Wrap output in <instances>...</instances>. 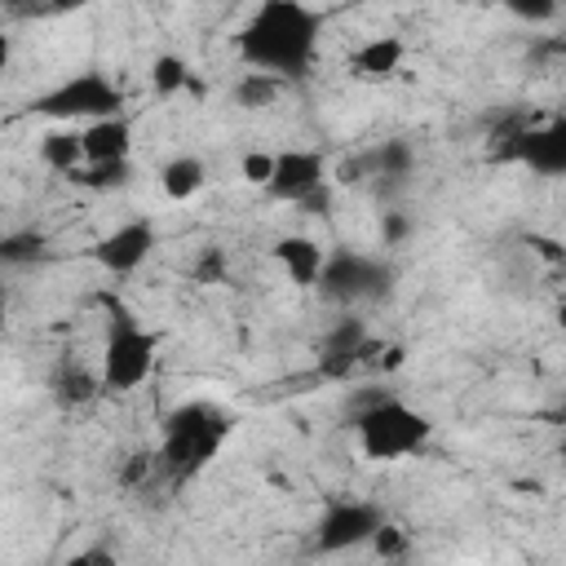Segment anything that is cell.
Listing matches in <instances>:
<instances>
[{
  "label": "cell",
  "instance_id": "cell-1",
  "mask_svg": "<svg viewBox=\"0 0 566 566\" xmlns=\"http://www.w3.org/2000/svg\"><path fill=\"white\" fill-rule=\"evenodd\" d=\"M323 40V13L305 0H256V9L234 31V53L252 71L279 80H305Z\"/></svg>",
  "mask_w": 566,
  "mask_h": 566
},
{
  "label": "cell",
  "instance_id": "cell-2",
  "mask_svg": "<svg viewBox=\"0 0 566 566\" xmlns=\"http://www.w3.org/2000/svg\"><path fill=\"white\" fill-rule=\"evenodd\" d=\"M234 429V416L217 402H181L177 411L164 416V442H159V473L164 478H190L199 473L217 451L221 442L230 438Z\"/></svg>",
  "mask_w": 566,
  "mask_h": 566
},
{
  "label": "cell",
  "instance_id": "cell-3",
  "mask_svg": "<svg viewBox=\"0 0 566 566\" xmlns=\"http://www.w3.org/2000/svg\"><path fill=\"white\" fill-rule=\"evenodd\" d=\"M106 340H102V385L106 394H128L150 380L159 363V332L142 327L137 314L119 296H102Z\"/></svg>",
  "mask_w": 566,
  "mask_h": 566
},
{
  "label": "cell",
  "instance_id": "cell-4",
  "mask_svg": "<svg viewBox=\"0 0 566 566\" xmlns=\"http://www.w3.org/2000/svg\"><path fill=\"white\" fill-rule=\"evenodd\" d=\"M433 420L402 398H376L354 416V442L371 464H394L424 451Z\"/></svg>",
  "mask_w": 566,
  "mask_h": 566
},
{
  "label": "cell",
  "instance_id": "cell-5",
  "mask_svg": "<svg viewBox=\"0 0 566 566\" xmlns=\"http://www.w3.org/2000/svg\"><path fill=\"white\" fill-rule=\"evenodd\" d=\"M124 106H128V97H124V88L111 75L75 71L66 80H57L53 88L35 93L27 111L44 115V119H62V124H75V119L93 124V119H106V115H124Z\"/></svg>",
  "mask_w": 566,
  "mask_h": 566
},
{
  "label": "cell",
  "instance_id": "cell-6",
  "mask_svg": "<svg viewBox=\"0 0 566 566\" xmlns=\"http://www.w3.org/2000/svg\"><path fill=\"white\" fill-rule=\"evenodd\" d=\"M398 270L371 252H354V248H332L318 274V292L332 305H363V301H385L394 292Z\"/></svg>",
  "mask_w": 566,
  "mask_h": 566
},
{
  "label": "cell",
  "instance_id": "cell-7",
  "mask_svg": "<svg viewBox=\"0 0 566 566\" xmlns=\"http://www.w3.org/2000/svg\"><path fill=\"white\" fill-rule=\"evenodd\" d=\"M385 509L371 500H327L318 522H314V548L318 553H349L367 548L371 535L385 526Z\"/></svg>",
  "mask_w": 566,
  "mask_h": 566
},
{
  "label": "cell",
  "instance_id": "cell-8",
  "mask_svg": "<svg viewBox=\"0 0 566 566\" xmlns=\"http://www.w3.org/2000/svg\"><path fill=\"white\" fill-rule=\"evenodd\" d=\"M323 186H327V159H323V150H310V146L274 150V172L265 181V195L270 199H279V203H305Z\"/></svg>",
  "mask_w": 566,
  "mask_h": 566
},
{
  "label": "cell",
  "instance_id": "cell-9",
  "mask_svg": "<svg viewBox=\"0 0 566 566\" xmlns=\"http://www.w3.org/2000/svg\"><path fill=\"white\" fill-rule=\"evenodd\" d=\"M509 159L531 168L535 177H566V115H553L544 124L517 128L509 137Z\"/></svg>",
  "mask_w": 566,
  "mask_h": 566
},
{
  "label": "cell",
  "instance_id": "cell-10",
  "mask_svg": "<svg viewBox=\"0 0 566 566\" xmlns=\"http://www.w3.org/2000/svg\"><path fill=\"white\" fill-rule=\"evenodd\" d=\"M155 226L146 217H133L124 226H115L111 234H102L93 243V261L106 270V274H133L150 252H155Z\"/></svg>",
  "mask_w": 566,
  "mask_h": 566
},
{
  "label": "cell",
  "instance_id": "cell-11",
  "mask_svg": "<svg viewBox=\"0 0 566 566\" xmlns=\"http://www.w3.org/2000/svg\"><path fill=\"white\" fill-rule=\"evenodd\" d=\"M367 349H371V345H367V323L354 318V314H345V318H336V323L327 327V336H323V371H327V376H345L354 363H363Z\"/></svg>",
  "mask_w": 566,
  "mask_h": 566
},
{
  "label": "cell",
  "instance_id": "cell-12",
  "mask_svg": "<svg viewBox=\"0 0 566 566\" xmlns=\"http://www.w3.org/2000/svg\"><path fill=\"white\" fill-rule=\"evenodd\" d=\"M274 261L287 270V279L296 287H318V274H323V261H327V248L310 234H283L274 243Z\"/></svg>",
  "mask_w": 566,
  "mask_h": 566
},
{
  "label": "cell",
  "instance_id": "cell-13",
  "mask_svg": "<svg viewBox=\"0 0 566 566\" xmlns=\"http://www.w3.org/2000/svg\"><path fill=\"white\" fill-rule=\"evenodd\" d=\"M80 133H84V155H88V164L128 159V150H133V119H128V111H124V115L93 119V124H84Z\"/></svg>",
  "mask_w": 566,
  "mask_h": 566
},
{
  "label": "cell",
  "instance_id": "cell-14",
  "mask_svg": "<svg viewBox=\"0 0 566 566\" xmlns=\"http://www.w3.org/2000/svg\"><path fill=\"white\" fill-rule=\"evenodd\" d=\"M402 57H407V44L398 40V35H371V40H363L354 53H349V75H358V80H389L398 66H402Z\"/></svg>",
  "mask_w": 566,
  "mask_h": 566
},
{
  "label": "cell",
  "instance_id": "cell-15",
  "mask_svg": "<svg viewBox=\"0 0 566 566\" xmlns=\"http://www.w3.org/2000/svg\"><path fill=\"white\" fill-rule=\"evenodd\" d=\"M40 159H44V168L71 177L75 168L88 164V155H84V133H80V128H53V133H44V137H40Z\"/></svg>",
  "mask_w": 566,
  "mask_h": 566
},
{
  "label": "cell",
  "instance_id": "cell-16",
  "mask_svg": "<svg viewBox=\"0 0 566 566\" xmlns=\"http://www.w3.org/2000/svg\"><path fill=\"white\" fill-rule=\"evenodd\" d=\"M203 181H208V168H203V159H199V155H172V159L159 168V190H164L172 203H181V199L199 195V190H203Z\"/></svg>",
  "mask_w": 566,
  "mask_h": 566
},
{
  "label": "cell",
  "instance_id": "cell-17",
  "mask_svg": "<svg viewBox=\"0 0 566 566\" xmlns=\"http://www.w3.org/2000/svg\"><path fill=\"white\" fill-rule=\"evenodd\" d=\"M49 389H53L57 407H84V402H93L106 385H102V376H93L88 367H80V363H62V367L53 371Z\"/></svg>",
  "mask_w": 566,
  "mask_h": 566
},
{
  "label": "cell",
  "instance_id": "cell-18",
  "mask_svg": "<svg viewBox=\"0 0 566 566\" xmlns=\"http://www.w3.org/2000/svg\"><path fill=\"white\" fill-rule=\"evenodd\" d=\"M367 155V172L371 177H407L411 172V164H416V150L402 142V137H389V142H380V146H371V150H363Z\"/></svg>",
  "mask_w": 566,
  "mask_h": 566
},
{
  "label": "cell",
  "instance_id": "cell-19",
  "mask_svg": "<svg viewBox=\"0 0 566 566\" xmlns=\"http://www.w3.org/2000/svg\"><path fill=\"white\" fill-rule=\"evenodd\" d=\"M66 181H75V186H84V190H97V195H106V190H124V186L133 181V164H128V159L84 164V168H75Z\"/></svg>",
  "mask_w": 566,
  "mask_h": 566
},
{
  "label": "cell",
  "instance_id": "cell-20",
  "mask_svg": "<svg viewBox=\"0 0 566 566\" xmlns=\"http://www.w3.org/2000/svg\"><path fill=\"white\" fill-rule=\"evenodd\" d=\"M287 80H279V75H270V71H243L239 75V84H234V106H243V111H261V106H270L274 97H279V88H283Z\"/></svg>",
  "mask_w": 566,
  "mask_h": 566
},
{
  "label": "cell",
  "instance_id": "cell-21",
  "mask_svg": "<svg viewBox=\"0 0 566 566\" xmlns=\"http://www.w3.org/2000/svg\"><path fill=\"white\" fill-rule=\"evenodd\" d=\"M195 84V75H190V62L181 57V53H159L155 62H150V88L159 93V97H177L181 88H190Z\"/></svg>",
  "mask_w": 566,
  "mask_h": 566
},
{
  "label": "cell",
  "instance_id": "cell-22",
  "mask_svg": "<svg viewBox=\"0 0 566 566\" xmlns=\"http://www.w3.org/2000/svg\"><path fill=\"white\" fill-rule=\"evenodd\" d=\"M44 256V234L40 230H9L0 239V261L4 265H35Z\"/></svg>",
  "mask_w": 566,
  "mask_h": 566
},
{
  "label": "cell",
  "instance_id": "cell-23",
  "mask_svg": "<svg viewBox=\"0 0 566 566\" xmlns=\"http://www.w3.org/2000/svg\"><path fill=\"white\" fill-rule=\"evenodd\" d=\"M376 557H385V562H398V557H407L411 553V535L402 531V526H394V522H385L376 535H371V544H367Z\"/></svg>",
  "mask_w": 566,
  "mask_h": 566
},
{
  "label": "cell",
  "instance_id": "cell-24",
  "mask_svg": "<svg viewBox=\"0 0 566 566\" xmlns=\"http://www.w3.org/2000/svg\"><path fill=\"white\" fill-rule=\"evenodd\" d=\"M517 22H531V27H544L562 13V0H500Z\"/></svg>",
  "mask_w": 566,
  "mask_h": 566
},
{
  "label": "cell",
  "instance_id": "cell-25",
  "mask_svg": "<svg viewBox=\"0 0 566 566\" xmlns=\"http://www.w3.org/2000/svg\"><path fill=\"white\" fill-rule=\"evenodd\" d=\"M226 270H230L226 248H212V243H208V248L199 252V261L190 265V279H195V283H221V279H226Z\"/></svg>",
  "mask_w": 566,
  "mask_h": 566
},
{
  "label": "cell",
  "instance_id": "cell-26",
  "mask_svg": "<svg viewBox=\"0 0 566 566\" xmlns=\"http://www.w3.org/2000/svg\"><path fill=\"white\" fill-rule=\"evenodd\" d=\"M75 4H88V0H4V13L9 18H35V13H62Z\"/></svg>",
  "mask_w": 566,
  "mask_h": 566
},
{
  "label": "cell",
  "instance_id": "cell-27",
  "mask_svg": "<svg viewBox=\"0 0 566 566\" xmlns=\"http://www.w3.org/2000/svg\"><path fill=\"white\" fill-rule=\"evenodd\" d=\"M239 172H243L248 186H261V190H265V181H270V172H274V155H270V150H248V155L239 159Z\"/></svg>",
  "mask_w": 566,
  "mask_h": 566
},
{
  "label": "cell",
  "instance_id": "cell-28",
  "mask_svg": "<svg viewBox=\"0 0 566 566\" xmlns=\"http://www.w3.org/2000/svg\"><path fill=\"white\" fill-rule=\"evenodd\" d=\"M380 243L385 248H402L407 239H411V217L407 212H380Z\"/></svg>",
  "mask_w": 566,
  "mask_h": 566
},
{
  "label": "cell",
  "instance_id": "cell-29",
  "mask_svg": "<svg viewBox=\"0 0 566 566\" xmlns=\"http://www.w3.org/2000/svg\"><path fill=\"white\" fill-rule=\"evenodd\" d=\"M526 248H531V252H539V256H544V261H553V265H566L562 243H553V239H544V234H526Z\"/></svg>",
  "mask_w": 566,
  "mask_h": 566
},
{
  "label": "cell",
  "instance_id": "cell-30",
  "mask_svg": "<svg viewBox=\"0 0 566 566\" xmlns=\"http://www.w3.org/2000/svg\"><path fill=\"white\" fill-rule=\"evenodd\" d=\"M336 177L345 181V186H354V181H367L371 172H367V155H354V159H345L340 168H336Z\"/></svg>",
  "mask_w": 566,
  "mask_h": 566
},
{
  "label": "cell",
  "instance_id": "cell-31",
  "mask_svg": "<svg viewBox=\"0 0 566 566\" xmlns=\"http://www.w3.org/2000/svg\"><path fill=\"white\" fill-rule=\"evenodd\" d=\"M93 562H97V566H111L115 553H111V548H84V553L71 557V566H93Z\"/></svg>",
  "mask_w": 566,
  "mask_h": 566
},
{
  "label": "cell",
  "instance_id": "cell-32",
  "mask_svg": "<svg viewBox=\"0 0 566 566\" xmlns=\"http://www.w3.org/2000/svg\"><path fill=\"white\" fill-rule=\"evenodd\" d=\"M553 314H557V327H566V301H557V310H553Z\"/></svg>",
  "mask_w": 566,
  "mask_h": 566
}]
</instances>
